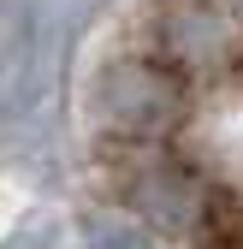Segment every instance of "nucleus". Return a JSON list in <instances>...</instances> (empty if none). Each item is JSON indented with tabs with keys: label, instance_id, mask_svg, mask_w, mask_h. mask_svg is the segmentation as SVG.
I'll return each instance as SVG.
<instances>
[{
	"label": "nucleus",
	"instance_id": "nucleus-1",
	"mask_svg": "<svg viewBox=\"0 0 243 249\" xmlns=\"http://www.w3.org/2000/svg\"><path fill=\"white\" fill-rule=\"evenodd\" d=\"M113 172L196 249H243V48L142 66L107 107Z\"/></svg>",
	"mask_w": 243,
	"mask_h": 249
}]
</instances>
